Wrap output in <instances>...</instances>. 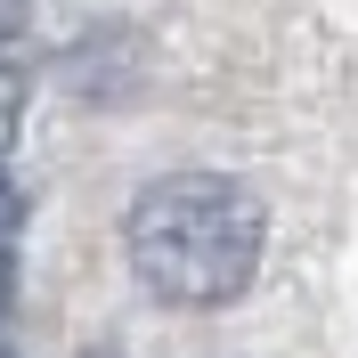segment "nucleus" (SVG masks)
Returning a JSON list of instances; mask_svg holds the SVG:
<instances>
[{
    "label": "nucleus",
    "instance_id": "obj_1",
    "mask_svg": "<svg viewBox=\"0 0 358 358\" xmlns=\"http://www.w3.org/2000/svg\"><path fill=\"white\" fill-rule=\"evenodd\" d=\"M261 236H268L261 196L228 171H171L138 187L122 220L131 277L171 310H228L261 268Z\"/></svg>",
    "mask_w": 358,
    "mask_h": 358
},
{
    "label": "nucleus",
    "instance_id": "obj_2",
    "mask_svg": "<svg viewBox=\"0 0 358 358\" xmlns=\"http://www.w3.org/2000/svg\"><path fill=\"white\" fill-rule=\"evenodd\" d=\"M17 122H24V73L17 57H0V155L17 147Z\"/></svg>",
    "mask_w": 358,
    "mask_h": 358
},
{
    "label": "nucleus",
    "instance_id": "obj_3",
    "mask_svg": "<svg viewBox=\"0 0 358 358\" xmlns=\"http://www.w3.org/2000/svg\"><path fill=\"white\" fill-rule=\"evenodd\" d=\"M17 220H24V196H17V179L0 171V245H8V236H17Z\"/></svg>",
    "mask_w": 358,
    "mask_h": 358
},
{
    "label": "nucleus",
    "instance_id": "obj_4",
    "mask_svg": "<svg viewBox=\"0 0 358 358\" xmlns=\"http://www.w3.org/2000/svg\"><path fill=\"white\" fill-rule=\"evenodd\" d=\"M24 41V0H0V57H17Z\"/></svg>",
    "mask_w": 358,
    "mask_h": 358
},
{
    "label": "nucleus",
    "instance_id": "obj_5",
    "mask_svg": "<svg viewBox=\"0 0 358 358\" xmlns=\"http://www.w3.org/2000/svg\"><path fill=\"white\" fill-rule=\"evenodd\" d=\"M0 358H17V350H8V342H0Z\"/></svg>",
    "mask_w": 358,
    "mask_h": 358
},
{
    "label": "nucleus",
    "instance_id": "obj_6",
    "mask_svg": "<svg viewBox=\"0 0 358 358\" xmlns=\"http://www.w3.org/2000/svg\"><path fill=\"white\" fill-rule=\"evenodd\" d=\"M90 358H114V350H90Z\"/></svg>",
    "mask_w": 358,
    "mask_h": 358
}]
</instances>
